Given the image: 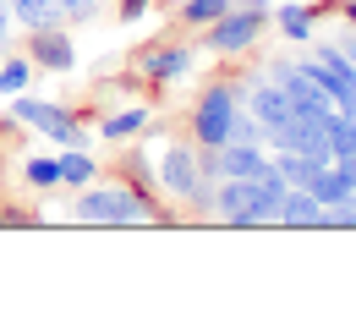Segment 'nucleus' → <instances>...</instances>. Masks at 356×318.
<instances>
[{
    "label": "nucleus",
    "mask_w": 356,
    "mask_h": 318,
    "mask_svg": "<svg viewBox=\"0 0 356 318\" xmlns=\"http://www.w3.org/2000/svg\"><path fill=\"white\" fill-rule=\"evenodd\" d=\"M72 220L77 225H104V230H137V225H176L181 209L165 198L137 192L127 176L121 182H88L72 198Z\"/></svg>",
    "instance_id": "nucleus-1"
},
{
    "label": "nucleus",
    "mask_w": 356,
    "mask_h": 318,
    "mask_svg": "<svg viewBox=\"0 0 356 318\" xmlns=\"http://www.w3.org/2000/svg\"><path fill=\"white\" fill-rule=\"evenodd\" d=\"M154 182L192 220H214V182L197 165V143H165L159 159H154Z\"/></svg>",
    "instance_id": "nucleus-2"
},
{
    "label": "nucleus",
    "mask_w": 356,
    "mask_h": 318,
    "mask_svg": "<svg viewBox=\"0 0 356 318\" xmlns=\"http://www.w3.org/2000/svg\"><path fill=\"white\" fill-rule=\"evenodd\" d=\"M241 99H247V77H241V83H236V77L209 83V88L197 93L192 116H186V132H192V143H197V148H220V143H230V127H236Z\"/></svg>",
    "instance_id": "nucleus-3"
},
{
    "label": "nucleus",
    "mask_w": 356,
    "mask_h": 318,
    "mask_svg": "<svg viewBox=\"0 0 356 318\" xmlns=\"http://www.w3.org/2000/svg\"><path fill=\"white\" fill-rule=\"evenodd\" d=\"M11 121L28 127V132L49 137L60 148H88V132H83V116L72 104H55V99H33V93H11Z\"/></svg>",
    "instance_id": "nucleus-4"
},
{
    "label": "nucleus",
    "mask_w": 356,
    "mask_h": 318,
    "mask_svg": "<svg viewBox=\"0 0 356 318\" xmlns=\"http://www.w3.org/2000/svg\"><path fill=\"white\" fill-rule=\"evenodd\" d=\"M268 11H274V6H268ZM268 11L264 6H230L220 22L203 28V49H209V55H247V49L264 39Z\"/></svg>",
    "instance_id": "nucleus-5"
},
{
    "label": "nucleus",
    "mask_w": 356,
    "mask_h": 318,
    "mask_svg": "<svg viewBox=\"0 0 356 318\" xmlns=\"http://www.w3.org/2000/svg\"><path fill=\"white\" fill-rule=\"evenodd\" d=\"M302 66H307L312 83L329 93V99H334V110H356V61H351V55H346L340 45L312 49Z\"/></svg>",
    "instance_id": "nucleus-6"
},
{
    "label": "nucleus",
    "mask_w": 356,
    "mask_h": 318,
    "mask_svg": "<svg viewBox=\"0 0 356 318\" xmlns=\"http://www.w3.org/2000/svg\"><path fill=\"white\" fill-rule=\"evenodd\" d=\"M264 148H268V154L285 148V154H318V159H334V154H329V116H296V110H291V116L264 137Z\"/></svg>",
    "instance_id": "nucleus-7"
},
{
    "label": "nucleus",
    "mask_w": 356,
    "mask_h": 318,
    "mask_svg": "<svg viewBox=\"0 0 356 318\" xmlns=\"http://www.w3.org/2000/svg\"><path fill=\"white\" fill-rule=\"evenodd\" d=\"M197 165L209 182H225V176H258L268 170V148L264 143H220V148H197Z\"/></svg>",
    "instance_id": "nucleus-8"
},
{
    "label": "nucleus",
    "mask_w": 356,
    "mask_h": 318,
    "mask_svg": "<svg viewBox=\"0 0 356 318\" xmlns=\"http://www.w3.org/2000/svg\"><path fill=\"white\" fill-rule=\"evenodd\" d=\"M264 72L285 88V99H291V110H296V116H329V110H334V99L307 77V66H302V61H268Z\"/></svg>",
    "instance_id": "nucleus-9"
},
{
    "label": "nucleus",
    "mask_w": 356,
    "mask_h": 318,
    "mask_svg": "<svg viewBox=\"0 0 356 318\" xmlns=\"http://www.w3.org/2000/svg\"><path fill=\"white\" fill-rule=\"evenodd\" d=\"M197 66V49L192 45H148L143 55H137V77L148 83V88H170V83H181L186 72Z\"/></svg>",
    "instance_id": "nucleus-10"
},
{
    "label": "nucleus",
    "mask_w": 356,
    "mask_h": 318,
    "mask_svg": "<svg viewBox=\"0 0 356 318\" xmlns=\"http://www.w3.org/2000/svg\"><path fill=\"white\" fill-rule=\"evenodd\" d=\"M28 61H33L39 72H55V77H66V72L77 66L72 28H66V22H44V28H33V33H28Z\"/></svg>",
    "instance_id": "nucleus-11"
},
{
    "label": "nucleus",
    "mask_w": 356,
    "mask_h": 318,
    "mask_svg": "<svg viewBox=\"0 0 356 318\" xmlns=\"http://www.w3.org/2000/svg\"><path fill=\"white\" fill-rule=\"evenodd\" d=\"M285 192H291V182L268 165V170H258L252 176V198H247V220H241V230H264L280 220V203H285Z\"/></svg>",
    "instance_id": "nucleus-12"
},
{
    "label": "nucleus",
    "mask_w": 356,
    "mask_h": 318,
    "mask_svg": "<svg viewBox=\"0 0 356 318\" xmlns=\"http://www.w3.org/2000/svg\"><path fill=\"white\" fill-rule=\"evenodd\" d=\"M252 116H258V127H264V137L291 116V99H285V88L268 77V72H247V99H241Z\"/></svg>",
    "instance_id": "nucleus-13"
},
{
    "label": "nucleus",
    "mask_w": 356,
    "mask_h": 318,
    "mask_svg": "<svg viewBox=\"0 0 356 318\" xmlns=\"http://www.w3.org/2000/svg\"><path fill=\"white\" fill-rule=\"evenodd\" d=\"M247 198H252V176H225V182H214V220L241 230V220H247Z\"/></svg>",
    "instance_id": "nucleus-14"
},
{
    "label": "nucleus",
    "mask_w": 356,
    "mask_h": 318,
    "mask_svg": "<svg viewBox=\"0 0 356 318\" xmlns=\"http://www.w3.org/2000/svg\"><path fill=\"white\" fill-rule=\"evenodd\" d=\"M154 127V110L148 104H127V110H110L104 121H99V137L104 143H132V137H143Z\"/></svg>",
    "instance_id": "nucleus-15"
},
{
    "label": "nucleus",
    "mask_w": 356,
    "mask_h": 318,
    "mask_svg": "<svg viewBox=\"0 0 356 318\" xmlns=\"http://www.w3.org/2000/svg\"><path fill=\"white\" fill-rule=\"evenodd\" d=\"M274 225H291V230H318L323 225V203L312 198L307 186H291L285 192V203H280V220Z\"/></svg>",
    "instance_id": "nucleus-16"
},
{
    "label": "nucleus",
    "mask_w": 356,
    "mask_h": 318,
    "mask_svg": "<svg viewBox=\"0 0 356 318\" xmlns=\"http://www.w3.org/2000/svg\"><path fill=\"white\" fill-rule=\"evenodd\" d=\"M268 22L291 39V45H307L312 28H318V6H302V0H291V6H274L268 11Z\"/></svg>",
    "instance_id": "nucleus-17"
},
{
    "label": "nucleus",
    "mask_w": 356,
    "mask_h": 318,
    "mask_svg": "<svg viewBox=\"0 0 356 318\" xmlns=\"http://www.w3.org/2000/svg\"><path fill=\"white\" fill-rule=\"evenodd\" d=\"M55 165H60V186H88V182H99V159H93L88 148H60L55 154Z\"/></svg>",
    "instance_id": "nucleus-18"
},
{
    "label": "nucleus",
    "mask_w": 356,
    "mask_h": 318,
    "mask_svg": "<svg viewBox=\"0 0 356 318\" xmlns=\"http://www.w3.org/2000/svg\"><path fill=\"white\" fill-rule=\"evenodd\" d=\"M268 165H274L291 186H312V176H318L329 159H318V154H285V148H280V154H268Z\"/></svg>",
    "instance_id": "nucleus-19"
},
{
    "label": "nucleus",
    "mask_w": 356,
    "mask_h": 318,
    "mask_svg": "<svg viewBox=\"0 0 356 318\" xmlns=\"http://www.w3.org/2000/svg\"><path fill=\"white\" fill-rule=\"evenodd\" d=\"M236 0H181V11H176V22L186 28V33H203L209 22H220L225 11H230Z\"/></svg>",
    "instance_id": "nucleus-20"
},
{
    "label": "nucleus",
    "mask_w": 356,
    "mask_h": 318,
    "mask_svg": "<svg viewBox=\"0 0 356 318\" xmlns=\"http://www.w3.org/2000/svg\"><path fill=\"white\" fill-rule=\"evenodd\" d=\"M11 6V22L17 28H44V22H60V11H55V0H6Z\"/></svg>",
    "instance_id": "nucleus-21"
},
{
    "label": "nucleus",
    "mask_w": 356,
    "mask_h": 318,
    "mask_svg": "<svg viewBox=\"0 0 356 318\" xmlns=\"http://www.w3.org/2000/svg\"><path fill=\"white\" fill-rule=\"evenodd\" d=\"M307 192L318 198V203H323V209H329V203H340V198H356L351 186H346V176H340L334 165H323V170L312 176V186H307Z\"/></svg>",
    "instance_id": "nucleus-22"
},
{
    "label": "nucleus",
    "mask_w": 356,
    "mask_h": 318,
    "mask_svg": "<svg viewBox=\"0 0 356 318\" xmlns=\"http://www.w3.org/2000/svg\"><path fill=\"white\" fill-rule=\"evenodd\" d=\"M121 170H127V182L137 192H148V198H159V182H154V165H148V154L143 148H127V159H121Z\"/></svg>",
    "instance_id": "nucleus-23"
},
{
    "label": "nucleus",
    "mask_w": 356,
    "mask_h": 318,
    "mask_svg": "<svg viewBox=\"0 0 356 318\" xmlns=\"http://www.w3.org/2000/svg\"><path fill=\"white\" fill-rule=\"evenodd\" d=\"M22 182L33 186V192H60V165H55V159H39V154H33V159L22 165Z\"/></svg>",
    "instance_id": "nucleus-24"
},
{
    "label": "nucleus",
    "mask_w": 356,
    "mask_h": 318,
    "mask_svg": "<svg viewBox=\"0 0 356 318\" xmlns=\"http://www.w3.org/2000/svg\"><path fill=\"white\" fill-rule=\"evenodd\" d=\"M33 83V61L28 55H6L0 61V93H22Z\"/></svg>",
    "instance_id": "nucleus-25"
},
{
    "label": "nucleus",
    "mask_w": 356,
    "mask_h": 318,
    "mask_svg": "<svg viewBox=\"0 0 356 318\" xmlns=\"http://www.w3.org/2000/svg\"><path fill=\"white\" fill-rule=\"evenodd\" d=\"M55 11H60V22H66V28H83V22L99 17V0H55Z\"/></svg>",
    "instance_id": "nucleus-26"
},
{
    "label": "nucleus",
    "mask_w": 356,
    "mask_h": 318,
    "mask_svg": "<svg viewBox=\"0 0 356 318\" xmlns=\"http://www.w3.org/2000/svg\"><path fill=\"white\" fill-rule=\"evenodd\" d=\"M230 143H264V127H258V116L241 104L236 110V127H230Z\"/></svg>",
    "instance_id": "nucleus-27"
},
{
    "label": "nucleus",
    "mask_w": 356,
    "mask_h": 318,
    "mask_svg": "<svg viewBox=\"0 0 356 318\" xmlns=\"http://www.w3.org/2000/svg\"><path fill=\"white\" fill-rule=\"evenodd\" d=\"M323 225H340V230H356V198H340L323 209Z\"/></svg>",
    "instance_id": "nucleus-28"
},
{
    "label": "nucleus",
    "mask_w": 356,
    "mask_h": 318,
    "mask_svg": "<svg viewBox=\"0 0 356 318\" xmlns=\"http://www.w3.org/2000/svg\"><path fill=\"white\" fill-rule=\"evenodd\" d=\"M115 11H121V22H143L154 11V0H115Z\"/></svg>",
    "instance_id": "nucleus-29"
},
{
    "label": "nucleus",
    "mask_w": 356,
    "mask_h": 318,
    "mask_svg": "<svg viewBox=\"0 0 356 318\" xmlns=\"http://www.w3.org/2000/svg\"><path fill=\"white\" fill-rule=\"evenodd\" d=\"M11 28H17V22H11V6L0 0V55H6V45H11Z\"/></svg>",
    "instance_id": "nucleus-30"
},
{
    "label": "nucleus",
    "mask_w": 356,
    "mask_h": 318,
    "mask_svg": "<svg viewBox=\"0 0 356 318\" xmlns=\"http://www.w3.org/2000/svg\"><path fill=\"white\" fill-rule=\"evenodd\" d=\"M329 165H334V170L346 176V186H351V192H356V159H329Z\"/></svg>",
    "instance_id": "nucleus-31"
},
{
    "label": "nucleus",
    "mask_w": 356,
    "mask_h": 318,
    "mask_svg": "<svg viewBox=\"0 0 356 318\" xmlns=\"http://www.w3.org/2000/svg\"><path fill=\"white\" fill-rule=\"evenodd\" d=\"M340 17H346V22L356 28V0H340Z\"/></svg>",
    "instance_id": "nucleus-32"
},
{
    "label": "nucleus",
    "mask_w": 356,
    "mask_h": 318,
    "mask_svg": "<svg viewBox=\"0 0 356 318\" xmlns=\"http://www.w3.org/2000/svg\"><path fill=\"white\" fill-rule=\"evenodd\" d=\"M236 6H264V11H268V0H236Z\"/></svg>",
    "instance_id": "nucleus-33"
}]
</instances>
